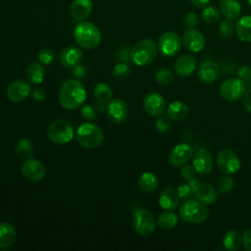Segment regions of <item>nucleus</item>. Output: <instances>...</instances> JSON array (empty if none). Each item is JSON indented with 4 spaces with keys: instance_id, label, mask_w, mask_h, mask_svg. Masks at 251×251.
Returning a JSON list of instances; mask_svg holds the SVG:
<instances>
[{
    "instance_id": "1",
    "label": "nucleus",
    "mask_w": 251,
    "mask_h": 251,
    "mask_svg": "<svg viewBox=\"0 0 251 251\" xmlns=\"http://www.w3.org/2000/svg\"><path fill=\"white\" fill-rule=\"evenodd\" d=\"M86 98V90L77 78L63 82L59 90V102L67 110H75L82 105Z\"/></svg>"
},
{
    "instance_id": "2",
    "label": "nucleus",
    "mask_w": 251,
    "mask_h": 251,
    "mask_svg": "<svg viewBox=\"0 0 251 251\" xmlns=\"http://www.w3.org/2000/svg\"><path fill=\"white\" fill-rule=\"evenodd\" d=\"M74 38L82 48L92 50L101 43V32L91 22L80 21L74 28Z\"/></svg>"
},
{
    "instance_id": "3",
    "label": "nucleus",
    "mask_w": 251,
    "mask_h": 251,
    "mask_svg": "<svg viewBox=\"0 0 251 251\" xmlns=\"http://www.w3.org/2000/svg\"><path fill=\"white\" fill-rule=\"evenodd\" d=\"M76 141L86 149L99 147L104 139V134L100 126L90 122L81 124L75 132Z\"/></svg>"
},
{
    "instance_id": "4",
    "label": "nucleus",
    "mask_w": 251,
    "mask_h": 251,
    "mask_svg": "<svg viewBox=\"0 0 251 251\" xmlns=\"http://www.w3.org/2000/svg\"><path fill=\"white\" fill-rule=\"evenodd\" d=\"M157 56V46L152 39L139 40L130 49V61L139 67L151 64Z\"/></svg>"
},
{
    "instance_id": "5",
    "label": "nucleus",
    "mask_w": 251,
    "mask_h": 251,
    "mask_svg": "<svg viewBox=\"0 0 251 251\" xmlns=\"http://www.w3.org/2000/svg\"><path fill=\"white\" fill-rule=\"evenodd\" d=\"M179 215L185 223L200 224L208 219L209 211L198 199H188L180 205Z\"/></svg>"
},
{
    "instance_id": "6",
    "label": "nucleus",
    "mask_w": 251,
    "mask_h": 251,
    "mask_svg": "<svg viewBox=\"0 0 251 251\" xmlns=\"http://www.w3.org/2000/svg\"><path fill=\"white\" fill-rule=\"evenodd\" d=\"M75 135L73 125L64 119H59L51 123L47 129L48 139L54 144L69 143Z\"/></svg>"
},
{
    "instance_id": "7",
    "label": "nucleus",
    "mask_w": 251,
    "mask_h": 251,
    "mask_svg": "<svg viewBox=\"0 0 251 251\" xmlns=\"http://www.w3.org/2000/svg\"><path fill=\"white\" fill-rule=\"evenodd\" d=\"M154 215L147 209L140 208L136 210L132 217V226L135 232L141 236L151 235L156 227Z\"/></svg>"
},
{
    "instance_id": "8",
    "label": "nucleus",
    "mask_w": 251,
    "mask_h": 251,
    "mask_svg": "<svg viewBox=\"0 0 251 251\" xmlns=\"http://www.w3.org/2000/svg\"><path fill=\"white\" fill-rule=\"evenodd\" d=\"M219 91L226 101L235 102L243 97L246 87L239 78H227L222 82Z\"/></svg>"
},
{
    "instance_id": "9",
    "label": "nucleus",
    "mask_w": 251,
    "mask_h": 251,
    "mask_svg": "<svg viewBox=\"0 0 251 251\" xmlns=\"http://www.w3.org/2000/svg\"><path fill=\"white\" fill-rule=\"evenodd\" d=\"M217 165L225 175H233L240 169V160L234 151L224 148L217 155Z\"/></svg>"
},
{
    "instance_id": "10",
    "label": "nucleus",
    "mask_w": 251,
    "mask_h": 251,
    "mask_svg": "<svg viewBox=\"0 0 251 251\" xmlns=\"http://www.w3.org/2000/svg\"><path fill=\"white\" fill-rule=\"evenodd\" d=\"M21 171L23 176L30 182H39L46 175V169L43 163L32 156L25 159L22 165Z\"/></svg>"
},
{
    "instance_id": "11",
    "label": "nucleus",
    "mask_w": 251,
    "mask_h": 251,
    "mask_svg": "<svg viewBox=\"0 0 251 251\" xmlns=\"http://www.w3.org/2000/svg\"><path fill=\"white\" fill-rule=\"evenodd\" d=\"M158 47L164 56L174 57L180 51L181 40L176 32L166 31L159 37Z\"/></svg>"
},
{
    "instance_id": "12",
    "label": "nucleus",
    "mask_w": 251,
    "mask_h": 251,
    "mask_svg": "<svg viewBox=\"0 0 251 251\" xmlns=\"http://www.w3.org/2000/svg\"><path fill=\"white\" fill-rule=\"evenodd\" d=\"M142 104L145 112L152 117L161 116L167 109L165 98L158 92L147 93L143 98Z\"/></svg>"
},
{
    "instance_id": "13",
    "label": "nucleus",
    "mask_w": 251,
    "mask_h": 251,
    "mask_svg": "<svg viewBox=\"0 0 251 251\" xmlns=\"http://www.w3.org/2000/svg\"><path fill=\"white\" fill-rule=\"evenodd\" d=\"M193 155V148L188 143L176 145L168 156V162L174 167H181L186 164Z\"/></svg>"
},
{
    "instance_id": "14",
    "label": "nucleus",
    "mask_w": 251,
    "mask_h": 251,
    "mask_svg": "<svg viewBox=\"0 0 251 251\" xmlns=\"http://www.w3.org/2000/svg\"><path fill=\"white\" fill-rule=\"evenodd\" d=\"M107 116L114 124H121L126 121L128 115V107L122 99L110 100L107 104Z\"/></svg>"
},
{
    "instance_id": "15",
    "label": "nucleus",
    "mask_w": 251,
    "mask_h": 251,
    "mask_svg": "<svg viewBox=\"0 0 251 251\" xmlns=\"http://www.w3.org/2000/svg\"><path fill=\"white\" fill-rule=\"evenodd\" d=\"M181 42L191 52L198 53L202 51L206 45L205 36L195 28H187L182 35Z\"/></svg>"
},
{
    "instance_id": "16",
    "label": "nucleus",
    "mask_w": 251,
    "mask_h": 251,
    "mask_svg": "<svg viewBox=\"0 0 251 251\" xmlns=\"http://www.w3.org/2000/svg\"><path fill=\"white\" fill-rule=\"evenodd\" d=\"M192 157V166L196 173L200 175H209L211 173L213 169V158L207 149H198L193 153Z\"/></svg>"
},
{
    "instance_id": "17",
    "label": "nucleus",
    "mask_w": 251,
    "mask_h": 251,
    "mask_svg": "<svg viewBox=\"0 0 251 251\" xmlns=\"http://www.w3.org/2000/svg\"><path fill=\"white\" fill-rule=\"evenodd\" d=\"M6 94L9 100L18 103L25 100L31 94V88L26 81L23 79H16L8 85Z\"/></svg>"
},
{
    "instance_id": "18",
    "label": "nucleus",
    "mask_w": 251,
    "mask_h": 251,
    "mask_svg": "<svg viewBox=\"0 0 251 251\" xmlns=\"http://www.w3.org/2000/svg\"><path fill=\"white\" fill-rule=\"evenodd\" d=\"M221 74L219 65L211 60L203 61L197 68V75L199 79L205 83H212L218 79Z\"/></svg>"
},
{
    "instance_id": "19",
    "label": "nucleus",
    "mask_w": 251,
    "mask_h": 251,
    "mask_svg": "<svg viewBox=\"0 0 251 251\" xmlns=\"http://www.w3.org/2000/svg\"><path fill=\"white\" fill-rule=\"evenodd\" d=\"M82 58V51L75 46H68L64 48L59 55V60L61 64L66 68H74L75 66L80 64Z\"/></svg>"
},
{
    "instance_id": "20",
    "label": "nucleus",
    "mask_w": 251,
    "mask_h": 251,
    "mask_svg": "<svg viewBox=\"0 0 251 251\" xmlns=\"http://www.w3.org/2000/svg\"><path fill=\"white\" fill-rule=\"evenodd\" d=\"M92 0H74L70 7V13L74 20L84 21L92 12Z\"/></svg>"
},
{
    "instance_id": "21",
    "label": "nucleus",
    "mask_w": 251,
    "mask_h": 251,
    "mask_svg": "<svg viewBox=\"0 0 251 251\" xmlns=\"http://www.w3.org/2000/svg\"><path fill=\"white\" fill-rule=\"evenodd\" d=\"M194 195L205 205H212L217 200V190L208 182L199 181L194 190Z\"/></svg>"
},
{
    "instance_id": "22",
    "label": "nucleus",
    "mask_w": 251,
    "mask_h": 251,
    "mask_svg": "<svg viewBox=\"0 0 251 251\" xmlns=\"http://www.w3.org/2000/svg\"><path fill=\"white\" fill-rule=\"evenodd\" d=\"M179 200L180 198L176 189L167 187L160 193L158 203L164 210H174L179 205Z\"/></svg>"
},
{
    "instance_id": "23",
    "label": "nucleus",
    "mask_w": 251,
    "mask_h": 251,
    "mask_svg": "<svg viewBox=\"0 0 251 251\" xmlns=\"http://www.w3.org/2000/svg\"><path fill=\"white\" fill-rule=\"evenodd\" d=\"M196 69V60L191 55H182L175 63V71L179 76H188Z\"/></svg>"
},
{
    "instance_id": "24",
    "label": "nucleus",
    "mask_w": 251,
    "mask_h": 251,
    "mask_svg": "<svg viewBox=\"0 0 251 251\" xmlns=\"http://www.w3.org/2000/svg\"><path fill=\"white\" fill-rule=\"evenodd\" d=\"M166 111H167L168 118L175 122L185 120L189 114L188 106L184 102L178 101V100H176L170 103Z\"/></svg>"
},
{
    "instance_id": "25",
    "label": "nucleus",
    "mask_w": 251,
    "mask_h": 251,
    "mask_svg": "<svg viewBox=\"0 0 251 251\" xmlns=\"http://www.w3.org/2000/svg\"><path fill=\"white\" fill-rule=\"evenodd\" d=\"M219 9L221 14L227 20L237 18L241 13V5L238 0H220Z\"/></svg>"
},
{
    "instance_id": "26",
    "label": "nucleus",
    "mask_w": 251,
    "mask_h": 251,
    "mask_svg": "<svg viewBox=\"0 0 251 251\" xmlns=\"http://www.w3.org/2000/svg\"><path fill=\"white\" fill-rule=\"evenodd\" d=\"M17 237V230L10 223L0 224V248H8L13 245Z\"/></svg>"
},
{
    "instance_id": "27",
    "label": "nucleus",
    "mask_w": 251,
    "mask_h": 251,
    "mask_svg": "<svg viewBox=\"0 0 251 251\" xmlns=\"http://www.w3.org/2000/svg\"><path fill=\"white\" fill-rule=\"evenodd\" d=\"M25 76L30 83L39 84L45 76L44 65L38 62H31L25 69Z\"/></svg>"
},
{
    "instance_id": "28",
    "label": "nucleus",
    "mask_w": 251,
    "mask_h": 251,
    "mask_svg": "<svg viewBox=\"0 0 251 251\" xmlns=\"http://www.w3.org/2000/svg\"><path fill=\"white\" fill-rule=\"evenodd\" d=\"M235 32L244 42H251V16H243L235 23Z\"/></svg>"
},
{
    "instance_id": "29",
    "label": "nucleus",
    "mask_w": 251,
    "mask_h": 251,
    "mask_svg": "<svg viewBox=\"0 0 251 251\" xmlns=\"http://www.w3.org/2000/svg\"><path fill=\"white\" fill-rule=\"evenodd\" d=\"M223 245L228 251L237 250L242 245V235L235 229L227 230L223 236Z\"/></svg>"
},
{
    "instance_id": "30",
    "label": "nucleus",
    "mask_w": 251,
    "mask_h": 251,
    "mask_svg": "<svg viewBox=\"0 0 251 251\" xmlns=\"http://www.w3.org/2000/svg\"><path fill=\"white\" fill-rule=\"evenodd\" d=\"M138 186L144 192H152L159 185V179L157 176L151 172L143 173L138 178Z\"/></svg>"
},
{
    "instance_id": "31",
    "label": "nucleus",
    "mask_w": 251,
    "mask_h": 251,
    "mask_svg": "<svg viewBox=\"0 0 251 251\" xmlns=\"http://www.w3.org/2000/svg\"><path fill=\"white\" fill-rule=\"evenodd\" d=\"M178 222V218L177 216L172 212V210H165L164 212H162L158 218H157V226L161 228V229H165V230H169L174 228Z\"/></svg>"
},
{
    "instance_id": "32",
    "label": "nucleus",
    "mask_w": 251,
    "mask_h": 251,
    "mask_svg": "<svg viewBox=\"0 0 251 251\" xmlns=\"http://www.w3.org/2000/svg\"><path fill=\"white\" fill-rule=\"evenodd\" d=\"M15 151L17 156L21 159L30 158L33 152V144L28 138H22L17 142Z\"/></svg>"
},
{
    "instance_id": "33",
    "label": "nucleus",
    "mask_w": 251,
    "mask_h": 251,
    "mask_svg": "<svg viewBox=\"0 0 251 251\" xmlns=\"http://www.w3.org/2000/svg\"><path fill=\"white\" fill-rule=\"evenodd\" d=\"M93 93L96 101L103 102V103H108L113 96L112 88L104 82L97 83L93 90Z\"/></svg>"
},
{
    "instance_id": "34",
    "label": "nucleus",
    "mask_w": 251,
    "mask_h": 251,
    "mask_svg": "<svg viewBox=\"0 0 251 251\" xmlns=\"http://www.w3.org/2000/svg\"><path fill=\"white\" fill-rule=\"evenodd\" d=\"M202 19L206 24H215L220 19V10L215 6H206L202 11Z\"/></svg>"
},
{
    "instance_id": "35",
    "label": "nucleus",
    "mask_w": 251,
    "mask_h": 251,
    "mask_svg": "<svg viewBox=\"0 0 251 251\" xmlns=\"http://www.w3.org/2000/svg\"><path fill=\"white\" fill-rule=\"evenodd\" d=\"M155 78L157 82L162 85H170L174 82L175 75L169 69L162 68L155 73Z\"/></svg>"
},
{
    "instance_id": "36",
    "label": "nucleus",
    "mask_w": 251,
    "mask_h": 251,
    "mask_svg": "<svg viewBox=\"0 0 251 251\" xmlns=\"http://www.w3.org/2000/svg\"><path fill=\"white\" fill-rule=\"evenodd\" d=\"M130 74V68L126 63L121 62L115 65L113 69V76L117 79H125Z\"/></svg>"
},
{
    "instance_id": "37",
    "label": "nucleus",
    "mask_w": 251,
    "mask_h": 251,
    "mask_svg": "<svg viewBox=\"0 0 251 251\" xmlns=\"http://www.w3.org/2000/svg\"><path fill=\"white\" fill-rule=\"evenodd\" d=\"M235 30V25L234 24L231 22V20H224L220 23V25H219V33L220 35H222L223 37H226V38H228L230 37L233 32Z\"/></svg>"
},
{
    "instance_id": "38",
    "label": "nucleus",
    "mask_w": 251,
    "mask_h": 251,
    "mask_svg": "<svg viewBox=\"0 0 251 251\" xmlns=\"http://www.w3.org/2000/svg\"><path fill=\"white\" fill-rule=\"evenodd\" d=\"M233 185H234V181L230 176H228V175L220 177L217 181V188H218V191L221 193L229 192L233 188Z\"/></svg>"
},
{
    "instance_id": "39",
    "label": "nucleus",
    "mask_w": 251,
    "mask_h": 251,
    "mask_svg": "<svg viewBox=\"0 0 251 251\" xmlns=\"http://www.w3.org/2000/svg\"><path fill=\"white\" fill-rule=\"evenodd\" d=\"M237 78H239L246 88H251V67L242 66L237 71Z\"/></svg>"
},
{
    "instance_id": "40",
    "label": "nucleus",
    "mask_w": 251,
    "mask_h": 251,
    "mask_svg": "<svg viewBox=\"0 0 251 251\" xmlns=\"http://www.w3.org/2000/svg\"><path fill=\"white\" fill-rule=\"evenodd\" d=\"M55 53L53 50L43 48L38 52V61L43 65H50L55 60Z\"/></svg>"
},
{
    "instance_id": "41",
    "label": "nucleus",
    "mask_w": 251,
    "mask_h": 251,
    "mask_svg": "<svg viewBox=\"0 0 251 251\" xmlns=\"http://www.w3.org/2000/svg\"><path fill=\"white\" fill-rule=\"evenodd\" d=\"M96 111H97L96 107L92 105H84L80 110V114L86 121L91 122L96 118Z\"/></svg>"
},
{
    "instance_id": "42",
    "label": "nucleus",
    "mask_w": 251,
    "mask_h": 251,
    "mask_svg": "<svg viewBox=\"0 0 251 251\" xmlns=\"http://www.w3.org/2000/svg\"><path fill=\"white\" fill-rule=\"evenodd\" d=\"M155 126H156V128H157V130L159 132L164 133V132H167V131L170 130V128H171V122L169 121V119H167L165 117L159 116L156 119Z\"/></svg>"
},
{
    "instance_id": "43",
    "label": "nucleus",
    "mask_w": 251,
    "mask_h": 251,
    "mask_svg": "<svg viewBox=\"0 0 251 251\" xmlns=\"http://www.w3.org/2000/svg\"><path fill=\"white\" fill-rule=\"evenodd\" d=\"M198 17L195 13L189 12L183 18V24L187 28H194L198 25Z\"/></svg>"
},
{
    "instance_id": "44",
    "label": "nucleus",
    "mask_w": 251,
    "mask_h": 251,
    "mask_svg": "<svg viewBox=\"0 0 251 251\" xmlns=\"http://www.w3.org/2000/svg\"><path fill=\"white\" fill-rule=\"evenodd\" d=\"M176 191H177V194H178L180 199H188L191 195L194 194L192 188L187 184V182L183 183V184H180L176 188Z\"/></svg>"
},
{
    "instance_id": "45",
    "label": "nucleus",
    "mask_w": 251,
    "mask_h": 251,
    "mask_svg": "<svg viewBox=\"0 0 251 251\" xmlns=\"http://www.w3.org/2000/svg\"><path fill=\"white\" fill-rule=\"evenodd\" d=\"M195 173H196V171H195V169L193 168V166L186 165V164H184V165L181 166L180 172H179L181 177L184 178V179H186V180H187V179H190L191 177H193L194 175H195Z\"/></svg>"
},
{
    "instance_id": "46",
    "label": "nucleus",
    "mask_w": 251,
    "mask_h": 251,
    "mask_svg": "<svg viewBox=\"0 0 251 251\" xmlns=\"http://www.w3.org/2000/svg\"><path fill=\"white\" fill-rule=\"evenodd\" d=\"M73 75L77 78V79H81V78H84L86 74H87V70L86 68L83 66V65H76L73 68V72H72Z\"/></svg>"
},
{
    "instance_id": "47",
    "label": "nucleus",
    "mask_w": 251,
    "mask_h": 251,
    "mask_svg": "<svg viewBox=\"0 0 251 251\" xmlns=\"http://www.w3.org/2000/svg\"><path fill=\"white\" fill-rule=\"evenodd\" d=\"M118 59L124 63L130 61V49L126 46H123L118 52Z\"/></svg>"
},
{
    "instance_id": "48",
    "label": "nucleus",
    "mask_w": 251,
    "mask_h": 251,
    "mask_svg": "<svg viewBox=\"0 0 251 251\" xmlns=\"http://www.w3.org/2000/svg\"><path fill=\"white\" fill-rule=\"evenodd\" d=\"M242 245L246 251H251V229H247L243 232Z\"/></svg>"
},
{
    "instance_id": "49",
    "label": "nucleus",
    "mask_w": 251,
    "mask_h": 251,
    "mask_svg": "<svg viewBox=\"0 0 251 251\" xmlns=\"http://www.w3.org/2000/svg\"><path fill=\"white\" fill-rule=\"evenodd\" d=\"M242 99H243L242 104H243L244 109H245L247 112L251 113V88H248V89L245 91V93H244Z\"/></svg>"
},
{
    "instance_id": "50",
    "label": "nucleus",
    "mask_w": 251,
    "mask_h": 251,
    "mask_svg": "<svg viewBox=\"0 0 251 251\" xmlns=\"http://www.w3.org/2000/svg\"><path fill=\"white\" fill-rule=\"evenodd\" d=\"M32 98L36 101H42L45 98V93L41 89H35L32 91Z\"/></svg>"
},
{
    "instance_id": "51",
    "label": "nucleus",
    "mask_w": 251,
    "mask_h": 251,
    "mask_svg": "<svg viewBox=\"0 0 251 251\" xmlns=\"http://www.w3.org/2000/svg\"><path fill=\"white\" fill-rule=\"evenodd\" d=\"M211 0H190L191 4L195 7V8H204L206 6H208V4L210 3Z\"/></svg>"
},
{
    "instance_id": "52",
    "label": "nucleus",
    "mask_w": 251,
    "mask_h": 251,
    "mask_svg": "<svg viewBox=\"0 0 251 251\" xmlns=\"http://www.w3.org/2000/svg\"><path fill=\"white\" fill-rule=\"evenodd\" d=\"M248 1V4H249V6H250V8H251V0H247Z\"/></svg>"
}]
</instances>
